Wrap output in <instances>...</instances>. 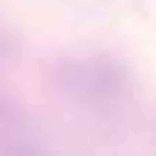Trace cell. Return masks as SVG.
Returning <instances> with one entry per match:
<instances>
[{"label": "cell", "mask_w": 156, "mask_h": 156, "mask_svg": "<svg viewBox=\"0 0 156 156\" xmlns=\"http://www.w3.org/2000/svg\"><path fill=\"white\" fill-rule=\"evenodd\" d=\"M52 87L73 104L104 107L127 95V73L119 61L104 55L64 58L52 67Z\"/></svg>", "instance_id": "6da1fadb"}, {"label": "cell", "mask_w": 156, "mask_h": 156, "mask_svg": "<svg viewBox=\"0 0 156 156\" xmlns=\"http://www.w3.org/2000/svg\"><path fill=\"white\" fill-rule=\"evenodd\" d=\"M0 139H6L9 151H20V147H35L29 139V122L20 113V107L9 98L6 93H0Z\"/></svg>", "instance_id": "7a4b0ae2"}, {"label": "cell", "mask_w": 156, "mask_h": 156, "mask_svg": "<svg viewBox=\"0 0 156 156\" xmlns=\"http://www.w3.org/2000/svg\"><path fill=\"white\" fill-rule=\"evenodd\" d=\"M6 52H9V44H6V38L0 35V55H6Z\"/></svg>", "instance_id": "3957f363"}]
</instances>
